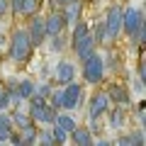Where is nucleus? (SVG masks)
Listing matches in <instances>:
<instances>
[{
    "label": "nucleus",
    "instance_id": "obj_13",
    "mask_svg": "<svg viewBox=\"0 0 146 146\" xmlns=\"http://www.w3.org/2000/svg\"><path fill=\"white\" fill-rule=\"evenodd\" d=\"M80 10H83V0H73V3H68V5L61 7V15H63L66 27L76 25V22L80 20Z\"/></svg>",
    "mask_w": 146,
    "mask_h": 146
},
{
    "label": "nucleus",
    "instance_id": "obj_22",
    "mask_svg": "<svg viewBox=\"0 0 146 146\" xmlns=\"http://www.w3.org/2000/svg\"><path fill=\"white\" fill-rule=\"evenodd\" d=\"M36 144H42V146H54V136H51V124H49L46 129H39V131H36Z\"/></svg>",
    "mask_w": 146,
    "mask_h": 146
},
{
    "label": "nucleus",
    "instance_id": "obj_17",
    "mask_svg": "<svg viewBox=\"0 0 146 146\" xmlns=\"http://www.w3.org/2000/svg\"><path fill=\"white\" fill-rule=\"evenodd\" d=\"M54 124H56L58 129H63L66 134H71V131L78 127V122H76V117H73L71 112L66 110V112H56V119H54Z\"/></svg>",
    "mask_w": 146,
    "mask_h": 146
},
{
    "label": "nucleus",
    "instance_id": "obj_18",
    "mask_svg": "<svg viewBox=\"0 0 146 146\" xmlns=\"http://www.w3.org/2000/svg\"><path fill=\"white\" fill-rule=\"evenodd\" d=\"M115 144H119V146H144V144H146V139H144V129L119 136V139H117Z\"/></svg>",
    "mask_w": 146,
    "mask_h": 146
},
{
    "label": "nucleus",
    "instance_id": "obj_20",
    "mask_svg": "<svg viewBox=\"0 0 146 146\" xmlns=\"http://www.w3.org/2000/svg\"><path fill=\"white\" fill-rule=\"evenodd\" d=\"M36 127H34V122L32 124H27V127H22L20 129V144L22 146H32V144H36Z\"/></svg>",
    "mask_w": 146,
    "mask_h": 146
},
{
    "label": "nucleus",
    "instance_id": "obj_9",
    "mask_svg": "<svg viewBox=\"0 0 146 146\" xmlns=\"http://www.w3.org/2000/svg\"><path fill=\"white\" fill-rule=\"evenodd\" d=\"M107 110H110V95H107V90L93 93V98H90V102H88V119H100Z\"/></svg>",
    "mask_w": 146,
    "mask_h": 146
},
{
    "label": "nucleus",
    "instance_id": "obj_6",
    "mask_svg": "<svg viewBox=\"0 0 146 146\" xmlns=\"http://www.w3.org/2000/svg\"><path fill=\"white\" fill-rule=\"evenodd\" d=\"M83 100V85L71 80V83L61 85V110H68V112H76Z\"/></svg>",
    "mask_w": 146,
    "mask_h": 146
},
{
    "label": "nucleus",
    "instance_id": "obj_4",
    "mask_svg": "<svg viewBox=\"0 0 146 146\" xmlns=\"http://www.w3.org/2000/svg\"><path fill=\"white\" fill-rule=\"evenodd\" d=\"M27 112L32 115V119H34V122H39V124L49 127V124H54V119H56V112H58V110L54 107L51 102H49V98L32 95V98H29V110H27Z\"/></svg>",
    "mask_w": 146,
    "mask_h": 146
},
{
    "label": "nucleus",
    "instance_id": "obj_29",
    "mask_svg": "<svg viewBox=\"0 0 146 146\" xmlns=\"http://www.w3.org/2000/svg\"><path fill=\"white\" fill-rule=\"evenodd\" d=\"M3 95H5V85L0 83V102H3Z\"/></svg>",
    "mask_w": 146,
    "mask_h": 146
},
{
    "label": "nucleus",
    "instance_id": "obj_15",
    "mask_svg": "<svg viewBox=\"0 0 146 146\" xmlns=\"http://www.w3.org/2000/svg\"><path fill=\"white\" fill-rule=\"evenodd\" d=\"M107 95H110V102H117V105H129L131 102V95L124 85H110Z\"/></svg>",
    "mask_w": 146,
    "mask_h": 146
},
{
    "label": "nucleus",
    "instance_id": "obj_8",
    "mask_svg": "<svg viewBox=\"0 0 146 146\" xmlns=\"http://www.w3.org/2000/svg\"><path fill=\"white\" fill-rule=\"evenodd\" d=\"M27 29V34H29V42H32V46H42L44 42H46V27H44V17L42 15H32L29 17V25L25 27Z\"/></svg>",
    "mask_w": 146,
    "mask_h": 146
},
{
    "label": "nucleus",
    "instance_id": "obj_14",
    "mask_svg": "<svg viewBox=\"0 0 146 146\" xmlns=\"http://www.w3.org/2000/svg\"><path fill=\"white\" fill-rule=\"evenodd\" d=\"M12 129H15V122H12L10 112L0 110V144H7V141H10Z\"/></svg>",
    "mask_w": 146,
    "mask_h": 146
},
{
    "label": "nucleus",
    "instance_id": "obj_28",
    "mask_svg": "<svg viewBox=\"0 0 146 146\" xmlns=\"http://www.w3.org/2000/svg\"><path fill=\"white\" fill-rule=\"evenodd\" d=\"M68 3H73V0H51V5H58V7L68 5Z\"/></svg>",
    "mask_w": 146,
    "mask_h": 146
},
{
    "label": "nucleus",
    "instance_id": "obj_16",
    "mask_svg": "<svg viewBox=\"0 0 146 146\" xmlns=\"http://www.w3.org/2000/svg\"><path fill=\"white\" fill-rule=\"evenodd\" d=\"M12 90H15V95L20 100H29L32 95H34V90H36V83H34V80H29V78H22V80H17V83H15V88H12Z\"/></svg>",
    "mask_w": 146,
    "mask_h": 146
},
{
    "label": "nucleus",
    "instance_id": "obj_30",
    "mask_svg": "<svg viewBox=\"0 0 146 146\" xmlns=\"http://www.w3.org/2000/svg\"><path fill=\"white\" fill-rule=\"evenodd\" d=\"M88 3H93V0H88Z\"/></svg>",
    "mask_w": 146,
    "mask_h": 146
},
{
    "label": "nucleus",
    "instance_id": "obj_23",
    "mask_svg": "<svg viewBox=\"0 0 146 146\" xmlns=\"http://www.w3.org/2000/svg\"><path fill=\"white\" fill-rule=\"evenodd\" d=\"M51 136H54V144H58V146L68 144V134H66L63 129H58L56 124H51Z\"/></svg>",
    "mask_w": 146,
    "mask_h": 146
},
{
    "label": "nucleus",
    "instance_id": "obj_26",
    "mask_svg": "<svg viewBox=\"0 0 146 146\" xmlns=\"http://www.w3.org/2000/svg\"><path fill=\"white\" fill-rule=\"evenodd\" d=\"M7 5H10V15H20L22 0H7Z\"/></svg>",
    "mask_w": 146,
    "mask_h": 146
},
{
    "label": "nucleus",
    "instance_id": "obj_7",
    "mask_svg": "<svg viewBox=\"0 0 146 146\" xmlns=\"http://www.w3.org/2000/svg\"><path fill=\"white\" fill-rule=\"evenodd\" d=\"M78 76V66L71 61V58H61V61L54 66V83L56 85H66L71 80H76Z\"/></svg>",
    "mask_w": 146,
    "mask_h": 146
},
{
    "label": "nucleus",
    "instance_id": "obj_12",
    "mask_svg": "<svg viewBox=\"0 0 146 146\" xmlns=\"http://www.w3.org/2000/svg\"><path fill=\"white\" fill-rule=\"evenodd\" d=\"M68 141L76 144V146H93V144H95V134H93V129L78 124L71 134H68Z\"/></svg>",
    "mask_w": 146,
    "mask_h": 146
},
{
    "label": "nucleus",
    "instance_id": "obj_19",
    "mask_svg": "<svg viewBox=\"0 0 146 146\" xmlns=\"http://www.w3.org/2000/svg\"><path fill=\"white\" fill-rule=\"evenodd\" d=\"M10 117H12V122H15V127H17V129H22V127H27V124H32V122H34L29 112H27V110H20L17 105L10 110Z\"/></svg>",
    "mask_w": 146,
    "mask_h": 146
},
{
    "label": "nucleus",
    "instance_id": "obj_3",
    "mask_svg": "<svg viewBox=\"0 0 146 146\" xmlns=\"http://www.w3.org/2000/svg\"><path fill=\"white\" fill-rule=\"evenodd\" d=\"M80 73H83V80L88 85H100L105 80V58H102V54L98 49L88 58L80 61Z\"/></svg>",
    "mask_w": 146,
    "mask_h": 146
},
{
    "label": "nucleus",
    "instance_id": "obj_5",
    "mask_svg": "<svg viewBox=\"0 0 146 146\" xmlns=\"http://www.w3.org/2000/svg\"><path fill=\"white\" fill-rule=\"evenodd\" d=\"M102 25H105V32H107V39H110V42L119 39V36H122V5L112 3V5L107 7V12H105Z\"/></svg>",
    "mask_w": 146,
    "mask_h": 146
},
{
    "label": "nucleus",
    "instance_id": "obj_2",
    "mask_svg": "<svg viewBox=\"0 0 146 146\" xmlns=\"http://www.w3.org/2000/svg\"><path fill=\"white\" fill-rule=\"evenodd\" d=\"M32 51H34V46L29 42L27 29L25 27H15L10 34V44H7V58L15 63H27L32 58Z\"/></svg>",
    "mask_w": 146,
    "mask_h": 146
},
{
    "label": "nucleus",
    "instance_id": "obj_10",
    "mask_svg": "<svg viewBox=\"0 0 146 146\" xmlns=\"http://www.w3.org/2000/svg\"><path fill=\"white\" fill-rule=\"evenodd\" d=\"M44 27H46V36L63 34V32H66V22H63L61 10H54V7H51V12L44 15Z\"/></svg>",
    "mask_w": 146,
    "mask_h": 146
},
{
    "label": "nucleus",
    "instance_id": "obj_11",
    "mask_svg": "<svg viewBox=\"0 0 146 146\" xmlns=\"http://www.w3.org/2000/svg\"><path fill=\"white\" fill-rule=\"evenodd\" d=\"M71 49H73V54H76V58H78V61L88 58L90 54H93L95 49H98V42H95L93 32H88V34H85L83 39H78L76 44H71Z\"/></svg>",
    "mask_w": 146,
    "mask_h": 146
},
{
    "label": "nucleus",
    "instance_id": "obj_1",
    "mask_svg": "<svg viewBox=\"0 0 146 146\" xmlns=\"http://www.w3.org/2000/svg\"><path fill=\"white\" fill-rule=\"evenodd\" d=\"M122 32L129 36L131 44L144 42L146 27H144V12H141V7H136V5H124L122 7Z\"/></svg>",
    "mask_w": 146,
    "mask_h": 146
},
{
    "label": "nucleus",
    "instance_id": "obj_25",
    "mask_svg": "<svg viewBox=\"0 0 146 146\" xmlns=\"http://www.w3.org/2000/svg\"><path fill=\"white\" fill-rule=\"evenodd\" d=\"M136 119H139V124H141V129H144V122H146V107H144V102L136 107Z\"/></svg>",
    "mask_w": 146,
    "mask_h": 146
},
{
    "label": "nucleus",
    "instance_id": "obj_31",
    "mask_svg": "<svg viewBox=\"0 0 146 146\" xmlns=\"http://www.w3.org/2000/svg\"><path fill=\"white\" fill-rule=\"evenodd\" d=\"M0 20H3V17H0Z\"/></svg>",
    "mask_w": 146,
    "mask_h": 146
},
{
    "label": "nucleus",
    "instance_id": "obj_24",
    "mask_svg": "<svg viewBox=\"0 0 146 146\" xmlns=\"http://www.w3.org/2000/svg\"><path fill=\"white\" fill-rule=\"evenodd\" d=\"M107 112H110V110H107ZM122 122H124V115H122V110H112V112H110V124L115 127V129H119Z\"/></svg>",
    "mask_w": 146,
    "mask_h": 146
},
{
    "label": "nucleus",
    "instance_id": "obj_21",
    "mask_svg": "<svg viewBox=\"0 0 146 146\" xmlns=\"http://www.w3.org/2000/svg\"><path fill=\"white\" fill-rule=\"evenodd\" d=\"M36 10H39V0H22V7H20V15L22 17L29 20L32 15H36Z\"/></svg>",
    "mask_w": 146,
    "mask_h": 146
},
{
    "label": "nucleus",
    "instance_id": "obj_27",
    "mask_svg": "<svg viewBox=\"0 0 146 146\" xmlns=\"http://www.w3.org/2000/svg\"><path fill=\"white\" fill-rule=\"evenodd\" d=\"M7 12H10V5H7V0H0V17L7 15Z\"/></svg>",
    "mask_w": 146,
    "mask_h": 146
}]
</instances>
